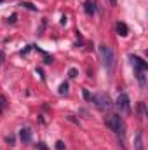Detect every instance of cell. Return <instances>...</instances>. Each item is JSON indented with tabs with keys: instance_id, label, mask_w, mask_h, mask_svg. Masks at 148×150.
<instances>
[{
	"instance_id": "obj_13",
	"label": "cell",
	"mask_w": 148,
	"mask_h": 150,
	"mask_svg": "<svg viewBox=\"0 0 148 150\" xmlns=\"http://www.w3.org/2000/svg\"><path fill=\"white\" fill-rule=\"evenodd\" d=\"M21 5H23V7H26V9H30V11H35V9H37V7H35V5H32L30 2H23Z\"/></svg>"
},
{
	"instance_id": "obj_10",
	"label": "cell",
	"mask_w": 148,
	"mask_h": 150,
	"mask_svg": "<svg viewBox=\"0 0 148 150\" xmlns=\"http://www.w3.org/2000/svg\"><path fill=\"white\" fill-rule=\"evenodd\" d=\"M66 93H68V84L63 82V84L59 86V94H66Z\"/></svg>"
},
{
	"instance_id": "obj_4",
	"label": "cell",
	"mask_w": 148,
	"mask_h": 150,
	"mask_svg": "<svg viewBox=\"0 0 148 150\" xmlns=\"http://www.w3.org/2000/svg\"><path fill=\"white\" fill-rule=\"evenodd\" d=\"M117 108H118V110H120L122 113H129V112H131V105H129V96H127L125 93L118 94V98H117Z\"/></svg>"
},
{
	"instance_id": "obj_17",
	"label": "cell",
	"mask_w": 148,
	"mask_h": 150,
	"mask_svg": "<svg viewBox=\"0 0 148 150\" xmlns=\"http://www.w3.org/2000/svg\"><path fill=\"white\" fill-rule=\"evenodd\" d=\"M5 142H7V143H11V145H12V143H14V136H7V138H5Z\"/></svg>"
},
{
	"instance_id": "obj_19",
	"label": "cell",
	"mask_w": 148,
	"mask_h": 150,
	"mask_svg": "<svg viewBox=\"0 0 148 150\" xmlns=\"http://www.w3.org/2000/svg\"><path fill=\"white\" fill-rule=\"evenodd\" d=\"M38 149H40V150H47L45 147H44V143H38Z\"/></svg>"
},
{
	"instance_id": "obj_12",
	"label": "cell",
	"mask_w": 148,
	"mask_h": 150,
	"mask_svg": "<svg viewBox=\"0 0 148 150\" xmlns=\"http://www.w3.org/2000/svg\"><path fill=\"white\" fill-rule=\"evenodd\" d=\"M145 115H147V112H145V103H140V119H145Z\"/></svg>"
},
{
	"instance_id": "obj_14",
	"label": "cell",
	"mask_w": 148,
	"mask_h": 150,
	"mask_svg": "<svg viewBox=\"0 0 148 150\" xmlns=\"http://www.w3.org/2000/svg\"><path fill=\"white\" fill-rule=\"evenodd\" d=\"M56 150H65V143L63 142H56Z\"/></svg>"
},
{
	"instance_id": "obj_7",
	"label": "cell",
	"mask_w": 148,
	"mask_h": 150,
	"mask_svg": "<svg viewBox=\"0 0 148 150\" xmlns=\"http://www.w3.org/2000/svg\"><path fill=\"white\" fill-rule=\"evenodd\" d=\"M134 149L143 150V133L141 131H136V134H134Z\"/></svg>"
},
{
	"instance_id": "obj_21",
	"label": "cell",
	"mask_w": 148,
	"mask_h": 150,
	"mask_svg": "<svg viewBox=\"0 0 148 150\" xmlns=\"http://www.w3.org/2000/svg\"><path fill=\"white\" fill-rule=\"evenodd\" d=\"M0 2H2V0H0Z\"/></svg>"
},
{
	"instance_id": "obj_16",
	"label": "cell",
	"mask_w": 148,
	"mask_h": 150,
	"mask_svg": "<svg viewBox=\"0 0 148 150\" xmlns=\"http://www.w3.org/2000/svg\"><path fill=\"white\" fill-rule=\"evenodd\" d=\"M84 98H85V100H91V94H89L87 89H84Z\"/></svg>"
},
{
	"instance_id": "obj_1",
	"label": "cell",
	"mask_w": 148,
	"mask_h": 150,
	"mask_svg": "<svg viewBox=\"0 0 148 150\" xmlns=\"http://www.w3.org/2000/svg\"><path fill=\"white\" fill-rule=\"evenodd\" d=\"M98 52H99V58H101V63H103V67L106 68V72H113L115 70V52H113V49H111L110 45H106V44H101L99 47H98Z\"/></svg>"
},
{
	"instance_id": "obj_11",
	"label": "cell",
	"mask_w": 148,
	"mask_h": 150,
	"mask_svg": "<svg viewBox=\"0 0 148 150\" xmlns=\"http://www.w3.org/2000/svg\"><path fill=\"white\" fill-rule=\"evenodd\" d=\"M5 107H7V100H5L4 96H0V112H4Z\"/></svg>"
},
{
	"instance_id": "obj_6",
	"label": "cell",
	"mask_w": 148,
	"mask_h": 150,
	"mask_svg": "<svg viewBox=\"0 0 148 150\" xmlns=\"http://www.w3.org/2000/svg\"><path fill=\"white\" fill-rule=\"evenodd\" d=\"M84 11H85L89 16L96 14V2H92V0H85V2H84Z\"/></svg>"
},
{
	"instance_id": "obj_15",
	"label": "cell",
	"mask_w": 148,
	"mask_h": 150,
	"mask_svg": "<svg viewBox=\"0 0 148 150\" xmlns=\"http://www.w3.org/2000/svg\"><path fill=\"white\" fill-rule=\"evenodd\" d=\"M77 74H78V72H77V70H75V68H72V70H70V72H68V75H70V77H72V79H75V77H77Z\"/></svg>"
},
{
	"instance_id": "obj_5",
	"label": "cell",
	"mask_w": 148,
	"mask_h": 150,
	"mask_svg": "<svg viewBox=\"0 0 148 150\" xmlns=\"http://www.w3.org/2000/svg\"><path fill=\"white\" fill-rule=\"evenodd\" d=\"M129 59H131V63H132V67H134V70H141V72H147L148 65L145 59H141L140 56H134V54H131L129 56Z\"/></svg>"
},
{
	"instance_id": "obj_20",
	"label": "cell",
	"mask_w": 148,
	"mask_h": 150,
	"mask_svg": "<svg viewBox=\"0 0 148 150\" xmlns=\"http://www.w3.org/2000/svg\"><path fill=\"white\" fill-rule=\"evenodd\" d=\"M2 59H4V54H2V52H0V63H2Z\"/></svg>"
},
{
	"instance_id": "obj_9",
	"label": "cell",
	"mask_w": 148,
	"mask_h": 150,
	"mask_svg": "<svg viewBox=\"0 0 148 150\" xmlns=\"http://www.w3.org/2000/svg\"><path fill=\"white\" fill-rule=\"evenodd\" d=\"M117 33H118L120 37H125V35L129 33V30H127L125 23H117Z\"/></svg>"
},
{
	"instance_id": "obj_8",
	"label": "cell",
	"mask_w": 148,
	"mask_h": 150,
	"mask_svg": "<svg viewBox=\"0 0 148 150\" xmlns=\"http://www.w3.org/2000/svg\"><path fill=\"white\" fill-rule=\"evenodd\" d=\"M19 136H21V140H23L25 143H30V142H32V131H30L28 127H25V129H21V133H19Z\"/></svg>"
},
{
	"instance_id": "obj_3",
	"label": "cell",
	"mask_w": 148,
	"mask_h": 150,
	"mask_svg": "<svg viewBox=\"0 0 148 150\" xmlns=\"http://www.w3.org/2000/svg\"><path fill=\"white\" fill-rule=\"evenodd\" d=\"M91 101L96 103V107H98L99 110H108L111 107V100L108 98V94H105V93H99V94L91 96Z\"/></svg>"
},
{
	"instance_id": "obj_18",
	"label": "cell",
	"mask_w": 148,
	"mask_h": 150,
	"mask_svg": "<svg viewBox=\"0 0 148 150\" xmlns=\"http://www.w3.org/2000/svg\"><path fill=\"white\" fill-rule=\"evenodd\" d=\"M108 4L110 5H117V0H108Z\"/></svg>"
},
{
	"instance_id": "obj_2",
	"label": "cell",
	"mask_w": 148,
	"mask_h": 150,
	"mask_svg": "<svg viewBox=\"0 0 148 150\" xmlns=\"http://www.w3.org/2000/svg\"><path fill=\"white\" fill-rule=\"evenodd\" d=\"M105 124H106V127L111 129L113 133H117V134H124L125 126H124V120H122L120 115H117V113H110V115L105 119Z\"/></svg>"
}]
</instances>
